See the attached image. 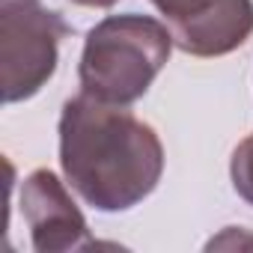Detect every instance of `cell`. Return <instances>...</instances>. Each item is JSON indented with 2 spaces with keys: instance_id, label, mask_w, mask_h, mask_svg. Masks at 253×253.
<instances>
[{
  "instance_id": "1",
  "label": "cell",
  "mask_w": 253,
  "mask_h": 253,
  "mask_svg": "<svg viewBox=\"0 0 253 253\" xmlns=\"http://www.w3.org/2000/svg\"><path fill=\"white\" fill-rule=\"evenodd\" d=\"M60 167L95 211H128L161 182L164 146L149 122L86 92L60 110Z\"/></svg>"
},
{
  "instance_id": "2",
  "label": "cell",
  "mask_w": 253,
  "mask_h": 253,
  "mask_svg": "<svg viewBox=\"0 0 253 253\" xmlns=\"http://www.w3.org/2000/svg\"><path fill=\"white\" fill-rule=\"evenodd\" d=\"M173 33L149 15H107L84 42L78 78L81 92L128 107L149 92L173 54Z\"/></svg>"
},
{
  "instance_id": "3",
  "label": "cell",
  "mask_w": 253,
  "mask_h": 253,
  "mask_svg": "<svg viewBox=\"0 0 253 253\" xmlns=\"http://www.w3.org/2000/svg\"><path fill=\"white\" fill-rule=\"evenodd\" d=\"M69 33L66 18L42 0L0 3V89L6 104L33 98L54 78L60 42Z\"/></svg>"
},
{
  "instance_id": "4",
  "label": "cell",
  "mask_w": 253,
  "mask_h": 253,
  "mask_svg": "<svg viewBox=\"0 0 253 253\" xmlns=\"http://www.w3.org/2000/svg\"><path fill=\"white\" fill-rule=\"evenodd\" d=\"M173 42L191 57H223L253 33V0H152Z\"/></svg>"
},
{
  "instance_id": "5",
  "label": "cell",
  "mask_w": 253,
  "mask_h": 253,
  "mask_svg": "<svg viewBox=\"0 0 253 253\" xmlns=\"http://www.w3.org/2000/svg\"><path fill=\"white\" fill-rule=\"evenodd\" d=\"M21 214L30 229V244L36 253H66L89 250L95 238L72 200L66 182L57 173L39 167L21 182Z\"/></svg>"
},
{
  "instance_id": "6",
  "label": "cell",
  "mask_w": 253,
  "mask_h": 253,
  "mask_svg": "<svg viewBox=\"0 0 253 253\" xmlns=\"http://www.w3.org/2000/svg\"><path fill=\"white\" fill-rule=\"evenodd\" d=\"M229 179H232V188L235 194L253 206V134L244 137L235 149H232V158H229Z\"/></svg>"
},
{
  "instance_id": "7",
  "label": "cell",
  "mask_w": 253,
  "mask_h": 253,
  "mask_svg": "<svg viewBox=\"0 0 253 253\" xmlns=\"http://www.w3.org/2000/svg\"><path fill=\"white\" fill-rule=\"evenodd\" d=\"M244 241H253V238H244V232H235V226H226V229H223V235L211 238L206 247H209V250H214V247H235V244L241 247Z\"/></svg>"
},
{
  "instance_id": "8",
  "label": "cell",
  "mask_w": 253,
  "mask_h": 253,
  "mask_svg": "<svg viewBox=\"0 0 253 253\" xmlns=\"http://www.w3.org/2000/svg\"><path fill=\"white\" fill-rule=\"evenodd\" d=\"M75 6H86V9H110L119 0H72Z\"/></svg>"
}]
</instances>
